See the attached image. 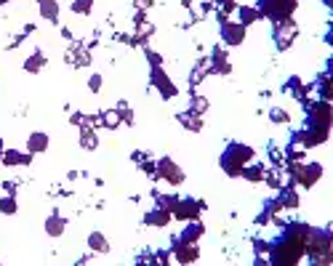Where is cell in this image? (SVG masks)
<instances>
[{
	"label": "cell",
	"instance_id": "6da1fadb",
	"mask_svg": "<svg viewBox=\"0 0 333 266\" xmlns=\"http://www.w3.org/2000/svg\"><path fill=\"white\" fill-rule=\"evenodd\" d=\"M264 11L275 14V16H283V14L293 11V0H264Z\"/></svg>",
	"mask_w": 333,
	"mask_h": 266
}]
</instances>
